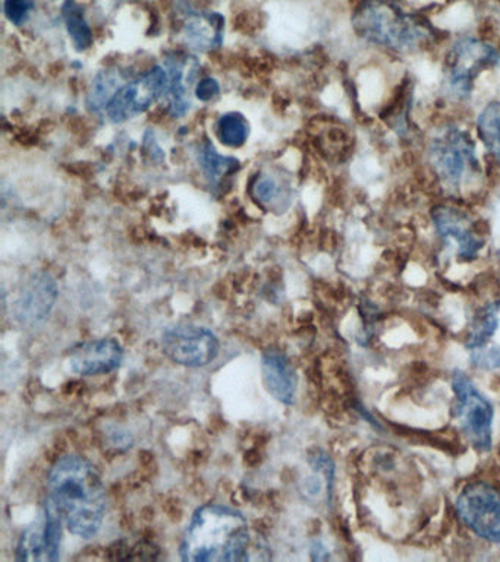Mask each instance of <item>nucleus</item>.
<instances>
[{"label": "nucleus", "instance_id": "23", "mask_svg": "<svg viewBox=\"0 0 500 562\" xmlns=\"http://www.w3.org/2000/svg\"><path fill=\"white\" fill-rule=\"evenodd\" d=\"M254 195L263 204H270V202H274L279 196L278 183L270 176H262L257 183L254 184Z\"/></svg>", "mask_w": 500, "mask_h": 562}, {"label": "nucleus", "instance_id": "2", "mask_svg": "<svg viewBox=\"0 0 500 562\" xmlns=\"http://www.w3.org/2000/svg\"><path fill=\"white\" fill-rule=\"evenodd\" d=\"M248 522L238 509L208 504L192 516L181 542L184 561L223 562L247 560Z\"/></svg>", "mask_w": 500, "mask_h": 562}, {"label": "nucleus", "instance_id": "9", "mask_svg": "<svg viewBox=\"0 0 500 562\" xmlns=\"http://www.w3.org/2000/svg\"><path fill=\"white\" fill-rule=\"evenodd\" d=\"M436 233L454 246L456 257L464 262L478 258L486 246V236L478 231L476 220L458 205L437 204L430 210Z\"/></svg>", "mask_w": 500, "mask_h": 562}, {"label": "nucleus", "instance_id": "25", "mask_svg": "<svg viewBox=\"0 0 500 562\" xmlns=\"http://www.w3.org/2000/svg\"><path fill=\"white\" fill-rule=\"evenodd\" d=\"M499 257H500V249H499Z\"/></svg>", "mask_w": 500, "mask_h": 562}, {"label": "nucleus", "instance_id": "10", "mask_svg": "<svg viewBox=\"0 0 500 562\" xmlns=\"http://www.w3.org/2000/svg\"><path fill=\"white\" fill-rule=\"evenodd\" d=\"M169 92V75L162 66H155L143 77L125 83L107 105L113 123H122L146 112L159 97Z\"/></svg>", "mask_w": 500, "mask_h": 562}, {"label": "nucleus", "instance_id": "20", "mask_svg": "<svg viewBox=\"0 0 500 562\" xmlns=\"http://www.w3.org/2000/svg\"><path fill=\"white\" fill-rule=\"evenodd\" d=\"M249 127L243 114L226 113L218 121V136L227 147H241L247 140Z\"/></svg>", "mask_w": 500, "mask_h": 562}, {"label": "nucleus", "instance_id": "13", "mask_svg": "<svg viewBox=\"0 0 500 562\" xmlns=\"http://www.w3.org/2000/svg\"><path fill=\"white\" fill-rule=\"evenodd\" d=\"M58 299V285L46 272L30 277L15 303V318L25 327H34L49 318Z\"/></svg>", "mask_w": 500, "mask_h": 562}, {"label": "nucleus", "instance_id": "7", "mask_svg": "<svg viewBox=\"0 0 500 562\" xmlns=\"http://www.w3.org/2000/svg\"><path fill=\"white\" fill-rule=\"evenodd\" d=\"M459 520L478 538L500 542V487L487 482H473L456 499Z\"/></svg>", "mask_w": 500, "mask_h": 562}, {"label": "nucleus", "instance_id": "3", "mask_svg": "<svg viewBox=\"0 0 500 562\" xmlns=\"http://www.w3.org/2000/svg\"><path fill=\"white\" fill-rule=\"evenodd\" d=\"M353 29L370 46L401 55L419 52L434 38L424 18L403 11L395 0H362L353 15Z\"/></svg>", "mask_w": 500, "mask_h": 562}, {"label": "nucleus", "instance_id": "18", "mask_svg": "<svg viewBox=\"0 0 500 562\" xmlns=\"http://www.w3.org/2000/svg\"><path fill=\"white\" fill-rule=\"evenodd\" d=\"M63 15L74 46L77 50H87L93 43V33L86 20L85 9L76 0H65Z\"/></svg>", "mask_w": 500, "mask_h": 562}, {"label": "nucleus", "instance_id": "16", "mask_svg": "<svg viewBox=\"0 0 500 562\" xmlns=\"http://www.w3.org/2000/svg\"><path fill=\"white\" fill-rule=\"evenodd\" d=\"M188 43L197 48L210 50L219 47L223 40V18L218 13L192 15L186 24Z\"/></svg>", "mask_w": 500, "mask_h": 562}, {"label": "nucleus", "instance_id": "19", "mask_svg": "<svg viewBox=\"0 0 500 562\" xmlns=\"http://www.w3.org/2000/svg\"><path fill=\"white\" fill-rule=\"evenodd\" d=\"M199 162L203 169L205 178L212 184L221 182L223 176L231 173L235 169L238 161L235 158L223 157L214 149L212 144H204L199 151Z\"/></svg>", "mask_w": 500, "mask_h": 562}, {"label": "nucleus", "instance_id": "11", "mask_svg": "<svg viewBox=\"0 0 500 562\" xmlns=\"http://www.w3.org/2000/svg\"><path fill=\"white\" fill-rule=\"evenodd\" d=\"M64 521L52 499H47L42 517L25 529L21 536L16 560L56 561L59 560L63 542Z\"/></svg>", "mask_w": 500, "mask_h": 562}, {"label": "nucleus", "instance_id": "22", "mask_svg": "<svg viewBox=\"0 0 500 562\" xmlns=\"http://www.w3.org/2000/svg\"><path fill=\"white\" fill-rule=\"evenodd\" d=\"M33 8V0H5V15L15 25H23Z\"/></svg>", "mask_w": 500, "mask_h": 562}, {"label": "nucleus", "instance_id": "12", "mask_svg": "<svg viewBox=\"0 0 500 562\" xmlns=\"http://www.w3.org/2000/svg\"><path fill=\"white\" fill-rule=\"evenodd\" d=\"M465 349L474 367L486 371L500 368V299L474 316Z\"/></svg>", "mask_w": 500, "mask_h": 562}, {"label": "nucleus", "instance_id": "21", "mask_svg": "<svg viewBox=\"0 0 500 562\" xmlns=\"http://www.w3.org/2000/svg\"><path fill=\"white\" fill-rule=\"evenodd\" d=\"M115 75L103 72L100 74L93 83V90L90 92L89 104L96 110L100 108L107 109L109 101L113 99L120 88L116 87Z\"/></svg>", "mask_w": 500, "mask_h": 562}, {"label": "nucleus", "instance_id": "15", "mask_svg": "<svg viewBox=\"0 0 500 562\" xmlns=\"http://www.w3.org/2000/svg\"><path fill=\"white\" fill-rule=\"evenodd\" d=\"M263 384L279 403H293L297 394V373L284 351L267 349L262 358Z\"/></svg>", "mask_w": 500, "mask_h": 562}, {"label": "nucleus", "instance_id": "8", "mask_svg": "<svg viewBox=\"0 0 500 562\" xmlns=\"http://www.w3.org/2000/svg\"><path fill=\"white\" fill-rule=\"evenodd\" d=\"M162 350L173 362L187 368H203L218 358L219 345L214 333L192 324H178L162 333Z\"/></svg>", "mask_w": 500, "mask_h": 562}, {"label": "nucleus", "instance_id": "24", "mask_svg": "<svg viewBox=\"0 0 500 562\" xmlns=\"http://www.w3.org/2000/svg\"><path fill=\"white\" fill-rule=\"evenodd\" d=\"M219 91H221V87H219V82L214 78H203L196 87L197 99L201 101L213 100L219 94Z\"/></svg>", "mask_w": 500, "mask_h": 562}, {"label": "nucleus", "instance_id": "1", "mask_svg": "<svg viewBox=\"0 0 500 562\" xmlns=\"http://www.w3.org/2000/svg\"><path fill=\"white\" fill-rule=\"evenodd\" d=\"M49 498L64 526L78 538L98 535L107 513V491L98 470L85 457H60L49 473Z\"/></svg>", "mask_w": 500, "mask_h": 562}, {"label": "nucleus", "instance_id": "14", "mask_svg": "<svg viewBox=\"0 0 500 562\" xmlns=\"http://www.w3.org/2000/svg\"><path fill=\"white\" fill-rule=\"evenodd\" d=\"M124 360V349L113 338H99L81 342L69 351L68 362L73 372L81 376L102 375L115 371Z\"/></svg>", "mask_w": 500, "mask_h": 562}, {"label": "nucleus", "instance_id": "5", "mask_svg": "<svg viewBox=\"0 0 500 562\" xmlns=\"http://www.w3.org/2000/svg\"><path fill=\"white\" fill-rule=\"evenodd\" d=\"M500 52L485 40L465 35L456 40L443 59V88L451 100L471 99L481 75L498 68Z\"/></svg>", "mask_w": 500, "mask_h": 562}, {"label": "nucleus", "instance_id": "6", "mask_svg": "<svg viewBox=\"0 0 500 562\" xmlns=\"http://www.w3.org/2000/svg\"><path fill=\"white\" fill-rule=\"evenodd\" d=\"M452 391L455 394V417L465 438L477 451H490L495 412L489 400L463 371H455L452 375Z\"/></svg>", "mask_w": 500, "mask_h": 562}, {"label": "nucleus", "instance_id": "4", "mask_svg": "<svg viewBox=\"0 0 500 562\" xmlns=\"http://www.w3.org/2000/svg\"><path fill=\"white\" fill-rule=\"evenodd\" d=\"M427 162L434 178L451 193L467 191L481 176L476 143L455 123H445L430 136Z\"/></svg>", "mask_w": 500, "mask_h": 562}, {"label": "nucleus", "instance_id": "17", "mask_svg": "<svg viewBox=\"0 0 500 562\" xmlns=\"http://www.w3.org/2000/svg\"><path fill=\"white\" fill-rule=\"evenodd\" d=\"M478 139L500 166V100L490 101L476 117Z\"/></svg>", "mask_w": 500, "mask_h": 562}]
</instances>
